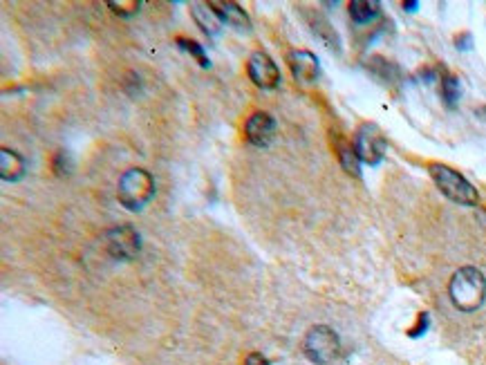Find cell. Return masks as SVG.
Listing matches in <instances>:
<instances>
[{"instance_id": "1", "label": "cell", "mask_w": 486, "mask_h": 365, "mask_svg": "<svg viewBox=\"0 0 486 365\" xmlns=\"http://www.w3.org/2000/svg\"><path fill=\"white\" fill-rule=\"evenodd\" d=\"M448 296L459 312H478L486 298V278L475 267H461L453 273L448 284Z\"/></svg>"}, {"instance_id": "2", "label": "cell", "mask_w": 486, "mask_h": 365, "mask_svg": "<svg viewBox=\"0 0 486 365\" xmlns=\"http://www.w3.org/2000/svg\"><path fill=\"white\" fill-rule=\"evenodd\" d=\"M155 195V179L144 168H128L119 177L117 198L128 211H141Z\"/></svg>"}, {"instance_id": "3", "label": "cell", "mask_w": 486, "mask_h": 365, "mask_svg": "<svg viewBox=\"0 0 486 365\" xmlns=\"http://www.w3.org/2000/svg\"><path fill=\"white\" fill-rule=\"evenodd\" d=\"M428 170H431V177L437 184V188L442 191L450 202L461 204V207H475L480 202L478 188L473 186L464 175H459L457 170L444 166V164H431Z\"/></svg>"}, {"instance_id": "4", "label": "cell", "mask_w": 486, "mask_h": 365, "mask_svg": "<svg viewBox=\"0 0 486 365\" xmlns=\"http://www.w3.org/2000/svg\"><path fill=\"white\" fill-rule=\"evenodd\" d=\"M303 352L312 363L327 365L338 357V352H341V340H338V336L334 334L332 327L316 325L310 329L307 336H305Z\"/></svg>"}, {"instance_id": "5", "label": "cell", "mask_w": 486, "mask_h": 365, "mask_svg": "<svg viewBox=\"0 0 486 365\" xmlns=\"http://www.w3.org/2000/svg\"><path fill=\"white\" fill-rule=\"evenodd\" d=\"M354 151L361 162H366L370 166L381 164V159L386 157V137H383L377 123H363L356 130Z\"/></svg>"}, {"instance_id": "6", "label": "cell", "mask_w": 486, "mask_h": 365, "mask_svg": "<svg viewBox=\"0 0 486 365\" xmlns=\"http://www.w3.org/2000/svg\"><path fill=\"white\" fill-rule=\"evenodd\" d=\"M106 249L115 260H132L141 249V237L128 224L115 226L106 235Z\"/></svg>"}, {"instance_id": "7", "label": "cell", "mask_w": 486, "mask_h": 365, "mask_svg": "<svg viewBox=\"0 0 486 365\" xmlns=\"http://www.w3.org/2000/svg\"><path fill=\"white\" fill-rule=\"evenodd\" d=\"M247 72H249V78L263 90H271L280 83V70H278L276 61L271 59L267 52H254L249 56Z\"/></svg>"}, {"instance_id": "8", "label": "cell", "mask_w": 486, "mask_h": 365, "mask_svg": "<svg viewBox=\"0 0 486 365\" xmlns=\"http://www.w3.org/2000/svg\"><path fill=\"white\" fill-rule=\"evenodd\" d=\"M244 135L249 144H254L258 148H265L271 144L276 135V121L267 112H256V115L249 117L247 125H244Z\"/></svg>"}, {"instance_id": "9", "label": "cell", "mask_w": 486, "mask_h": 365, "mask_svg": "<svg viewBox=\"0 0 486 365\" xmlns=\"http://www.w3.org/2000/svg\"><path fill=\"white\" fill-rule=\"evenodd\" d=\"M287 63H289V70H291L293 78L300 83H314L316 78H319V59L307 50L289 52Z\"/></svg>"}, {"instance_id": "10", "label": "cell", "mask_w": 486, "mask_h": 365, "mask_svg": "<svg viewBox=\"0 0 486 365\" xmlns=\"http://www.w3.org/2000/svg\"><path fill=\"white\" fill-rule=\"evenodd\" d=\"M190 14H193L195 22L202 27V32L209 34V36H216V34H220V27H222V20L220 16L216 14V9L211 7V3H195L190 5Z\"/></svg>"}, {"instance_id": "11", "label": "cell", "mask_w": 486, "mask_h": 365, "mask_svg": "<svg viewBox=\"0 0 486 365\" xmlns=\"http://www.w3.org/2000/svg\"><path fill=\"white\" fill-rule=\"evenodd\" d=\"M211 7L216 9V14L220 16L222 22H229L235 29H249L251 27V20L244 14V9L235 3H211Z\"/></svg>"}, {"instance_id": "12", "label": "cell", "mask_w": 486, "mask_h": 365, "mask_svg": "<svg viewBox=\"0 0 486 365\" xmlns=\"http://www.w3.org/2000/svg\"><path fill=\"white\" fill-rule=\"evenodd\" d=\"M22 175H25V162L22 157L9 148H3L0 151V177L5 181H18Z\"/></svg>"}, {"instance_id": "13", "label": "cell", "mask_w": 486, "mask_h": 365, "mask_svg": "<svg viewBox=\"0 0 486 365\" xmlns=\"http://www.w3.org/2000/svg\"><path fill=\"white\" fill-rule=\"evenodd\" d=\"M379 9L381 5L375 3V0H354V3H349V16H352V20L359 22V25H366V22L375 20L379 16Z\"/></svg>"}, {"instance_id": "14", "label": "cell", "mask_w": 486, "mask_h": 365, "mask_svg": "<svg viewBox=\"0 0 486 365\" xmlns=\"http://www.w3.org/2000/svg\"><path fill=\"white\" fill-rule=\"evenodd\" d=\"M312 32L327 45V48L338 50V45H341V43H338V36H336L334 27H332L325 18H321V16H316V18L312 20Z\"/></svg>"}, {"instance_id": "15", "label": "cell", "mask_w": 486, "mask_h": 365, "mask_svg": "<svg viewBox=\"0 0 486 365\" xmlns=\"http://www.w3.org/2000/svg\"><path fill=\"white\" fill-rule=\"evenodd\" d=\"M338 159H341V166L347 170L349 175L361 177V159L354 151V146H347V144L338 146Z\"/></svg>"}, {"instance_id": "16", "label": "cell", "mask_w": 486, "mask_h": 365, "mask_svg": "<svg viewBox=\"0 0 486 365\" xmlns=\"http://www.w3.org/2000/svg\"><path fill=\"white\" fill-rule=\"evenodd\" d=\"M442 95H444V101L448 108H455L457 101L461 97V85H459V78L457 76H444L442 78Z\"/></svg>"}, {"instance_id": "17", "label": "cell", "mask_w": 486, "mask_h": 365, "mask_svg": "<svg viewBox=\"0 0 486 365\" xmlns=\"http://www.w3.org/2000/svg\"><path fill=\"white\" fill-rule=\"evenodd\" d=\"M108 7L119 16H132L134 11H139L141 3H139V0H119V3H117V0H110Z\"/></svg>"}, {"instance_id": "18", "label": "cell", "mask_w": 486, "mask_h": 365, "mask_svg": "<svg viewBox=\"0 0 486 365\" xmlns=\"http://www.w3.org/2000/svg\"><path fill=\"white\" fill-rule=\"evenodd\" d=\"M177 43H179V48H182V50H186V52H190V54H193V56H195V59L200 61V65H202V67H209V65H211V63H209V59H207V56H204V50H202V48H200V45L195 43V41L177 39Z\"/></svg>"}, {"instance_id": "19", "label": "cell", "mask_w": 486, "mask_h": 365, "mask_svg": "<svg viewBox=\"0 0 486 365\" xmlns=\"http://www.w3.org/2000/svg\"><path fill=\"white\" fill-rule=\"evenodd\" d=\"M244 365H271V363H269L263 354H258V352H254V354H249V357H247Z\"/></svg>"}, {"instance_id": "20", "label": "cell", "mask_w": 486, "mask_h": 365, "mask_svg": "<svg viewBox=\"0 0 486 365\" xmlns=\"http://www.w3.org/2000/svg\"><path fill=\"white\" fill-rule=\"evenodd\" d=\"M403 7L408 9V11H415L417 7H419V3H403Z\"/></svg>"}]
</instances>
